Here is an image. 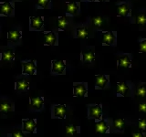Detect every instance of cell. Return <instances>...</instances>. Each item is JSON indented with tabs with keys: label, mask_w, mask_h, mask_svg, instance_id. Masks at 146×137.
<instances>
[{
	"label": "cell",
	"mask_w": 146,
	"mask_h": 137,
	"mask_svg": "<svg viewBox=\"0 0 146 137\" xmlns=\"http://www.w3.org/2000/svg\"><path fill=\"white\" fill-rule=\"evenodd\" d=\"M21 64H22V75L31 76L36 74V71H38L36 61H34V59H27V61H22Z\"/></svg>",
	"instance_id": "1"
},
{
	"label": "cell",
	"mask_w": 146,
	"mask_h": 137,
	"mask_svg": "<svg viewBox=\"0 0 146 137\" xmlns=\"http://www.w3.org/2000/svg\"><path fill=\"white\" fill-rule=\"evenodd\" d=\"M38 120L35 119H22L21 129L25 134H36Z\"/></svg>",
	"instance_id": "2"
},
{
	"label": "cell",
	"mask_w": 146,
	"mask_h": 137,
	"mask_svg": "<svg viewBox=\"0 0 146 137\" xmlns=\"http://www.w3.org/2000/svg\"><path fill=\"white\" fill-rule=\"evenodd\" d=\"M68 113V109L65 104H54L51 108V118L63 120Z\"/></svg>",
	"instance_id": "3"
},
{
	"label": "cell",
	"mask_w": 146,
	"mask_h": 137,
	"mask_svg": "<svg viewBox=\"0 0 146 137\" xmlns=\"http://www.w3.org/2000/svg\"><path fill=\"white\" fill-rule=\"evenodd\" d=\"M66 61L62 59H53L51 61V72L56 75L66 74Z\"/></svg>",
	"instance_id": "4"
},
{
	"label": "cell",
	"mask_w": 146,
	"mask_h": 137,
	"mask_svg": "<svg viewBox=\"0 0 146 137\" xmlns=\"http://www.w3.org/2000/svg\"><path fill=\"white\" fill-rule=\"evenodd\" d=\"M88 118L93 119L96 121L102 120V108L100 104H93L88 107Z\"/></svg>",
	"instance_id": "5"
},
{
	"label": "cell",
	"mask_w": 146,
	"mask_h": 137,
	"mask_svg": "<svg viewBox=\"0 0 146 137\" xmlns=\"http://www.w3.org/2000/svg\"><path fill=\"white\" fill-rule=\"evenodd\" d=\"M88 93V85L84 82H74L73 83V96L82 98L87 96Z\"/></svg>",
	"instance_id": "6"
},
{
	"label": "cell",
	"mask_w": 146,
	"mask_h": 137,
	"mask_svg": "<svg viewBox=\"0 0 146 137\" xmlns=\"http://www.w3.org/2000/svg\"><path fill=\"white\" fill-rule=\"evenodd\" d=\"M15 112V103L9 99H4L0 102V113L2 115L7 116L8 114Z\"/></svg>",
	"instance_id": "7"
},
{
	"label": "cell",
	"mask_w": 146,
	"mask_h": 137,
	"mask_svg": "<svg viewBox=\"0 0 146 137\" xmlns=\"http://www.w3.org/2000/svg\"><path fill=\"white\" fill-rule=\"evenodd\" d=\"M29 105L31 109L34 111H41L45 105V98L43 96H36V97H29Z\"/></svg>",
	"instance_id": "8"
},
{
	"label": "cell",
	"mask_w": 146,
	"mask_h": 137,
	"mask_svg": "<svg viewBox=\"0 0 146 137\" xmlns=\"http://www.w3.org/2000/svg\"><path fill=\"white\" fill-rule=\"evenodd\" d=\"M81 61L83 63H91L95 61V52L92 49H85L80 54Z\"/></svg>",
	"instance_id": "9"
},
{
	"label": "cell",
	"mask_w": 146,
	"mask_h": 137,
	"mask_svg": "<svg viewBox=\"0 0 146 137\" xmlns=\"http://www.w3.org/2000/svg\"><path fill=\"white\" fill-rule=\"evenodd\" d=\"M64 131L67 137H77L80 132V127L76 124H67L64 126Z\"/></svg>",
	"instance_id": "10"
},
{
	"label": "cell",
	"mask_w": 146,
	"mask_h": 137,
	"mask_svg": "<svg viewBox=\"0 0 146 137\" xmlns=\"http://www.w3.org/2000/svg\"><path fill=\"white\" fill-rule=\"evenodd\" d=\"M30 81L27 79H19L15 82V90L18 92H24L30 89Z\"/></svg>",
	"instance_id": "11"
},
{
	"label": "cell",
	"mask_w": 146,
	"mask_h": 137,
	"mask_svg": "<svg viewBox=\"0 0 146 137\" xmlns=\"http://www.w3.org/2000/svg\"><path fill=\"white\" fill-rule=\"evenodd\" d=\"M45 46H55L58 45V35L53 31L45 32L44 34Z\"/></svg>",
	"instance_id": "12"
},
{
	"label": "cell",
	"mask_w": 146,
	"mask_h": 137,
	"mask_svg": "<svg viewBox=\"0 0 146 137\" xmlns=\"http://www.w3.org/2000/svg\"><path fill=\"white\" fill-rule=\"evenodd\" d=\"M115 35H116L115 32H112V31L103 32V34H102L103 45L111 46V45L115 44V42H116V36Z\"/></svg>",
	"instance_id": "13"
},
{
	"label": "cell",
	"mask_w": 146,
	"mask_h": 137,
	"mask_svg": "<svg viewBox=\"0 0 146 137\" xmlns=\"http://www.w3.org/2000/svg\"><path fill=\"white\" fill-rule=\"evenodd\" d=\"M29 25H30L31 29L41 30V29L44 27V17H31Z\"/></svg>",
	"instance_id": "14"
},
{
	"label": "cell",
	"mask_w": 146,
	"mask_h": 137,
	"mask_svg": "<svg viewBox=\"0 0 146 137\" xmlns=\"http://www.w3.org/2000/svg\"><path fill=\"white\" fill-rule=\"evenodd\" d=\"M0 59L3 61H7V62H12L16 59V54L14 49H5L0 54Z\"/></svg>",
	"instance_id": "15"
},
{
	"label": "cell",
	"mask_w": 146,
	"mask_h": 137,
	"mask_svg": "<svg viewBox=\"0 0 146 137\" xmlns=\"http://www.w3.org/2000/svg\"><path fill=\"white\" fill-rule=\"evenodd\" d=\"M95 86L96 89H104L109 83V78L108 76L104 74H100L97 75L95 78Z\"/></svg>",
	"instance_id": "16"
},
{
	"label": "cell",
	"mask_w": 146,
	"mask_h": 137,
	"mask_svg": "<svg viewBox=\"0 0 146 137\" xmlns=\"http://www.w3.org/2000/svg\"><path fill=\"white\" fill-rule=\"evenodd\" d=\"M95 131L97 134H104L109 131V125L107 122L105 120H100L96 122V125H95Z\"/></svg>",
	"instance_id": "17"
},
{
	"label": "cell",
	"mask_w": 146,
	"mask_h": 137,
	"mask_svg": "<svg viewBox=\"0 0 146 137\" xmlns=\"http://www.w3.org/2000/svg\"><path fill=\"white\" fill-rule=\"evenodd\" d=\"M14 12V5L10 2H6L1 4V16L8 17L11 16Z\"/></svg>",
	"instance_id": "18"
},
{
	"label": "cell",
	"mask_w": 146,
	"mask_h": 137,
	"mask_svg": "<svg viewBox=\"0 0 146 137\" xmlns=\"http://www.w3.org/2000/svg\"><path fill=\"white\" fill-rule=\"evenodd\" d=\"M22 38V31L21 30H17V29H14L10 30L7 32V39L9 42H17L19 41V39Z\"/></svg>",
	"instance_id": "19"
},
{
	"label": "cell",
	"mask_w": 146,
	"mask_h": 137,
	"mask_svg": "<svg viewBox=\"0 0 146 137\" xmlns=\"http://www.w3.org/2000/svg\"><path fill=\"white\" fill-rule=\"evenodd\" d=\"M130 13V7L126 3H121L118 6V16L127 17Z\"/></svg>",
	"instance_id": "20"
},
{
	"label": "cell",
	"mask_w": 146,
	"mask_h": 137,
	"mask_svg": "<svg viewBox=\"0 0 146 137\" xmlns=\"http://www.w3.org/2000/svg\"><path fill=\"white\" fill-rule=\"evenodd\" d=\"M66 5H67V13L71 14V15L77 14L80 9L79 3L77 2H68Z\"/></svg>",
	"instance_id": "21"
},
{
	"label": "cell",
	"mask_w": 146,
	"mask_h": 137,
	"mask_svg": "<svg viewBox=\"0 0 146 137\" xmlns=\"http://www.w3.org/2000/svg\"><path fill=\"white\" fill-rule=\"evenodd\" d=\"M89 36V32L88 29H87L86 27H78L77 30H76V37L78 39H87Z\"/></svg>",
	"instance_id": "22"
},
{
	"label": "cell",
	"mask_w": 146,
	"mask_h": 137,
	"mask_svg": "<svg viewBox=\"0 0 146 137\" xmlns=\"http://www.w3.org/2000/svg\"><path fill=\"white\" fill-rule=\"evenodd\" d=\"M25 136H26V134L19 127L13 128L11 132H9L7 135V137H25Z\"/></svg>",
	"instance_id": "23"
},
{
	"label": "cell",
	"mask_w": 146,
	"mask_h": 137,
	"mask_svg": "<svg viewBox=\"0 0 146 137\" xmlns=\"http://www.w3.org/2000/svg\"><path fill=\"white\" fill-rule=\"evenodd\" d=\"M129 91V87L125 82H117V90L116 92L118 94H121L122 96L126 95V93Z\"/></svg>",
	"instance_id": "24"
},
{
	"label": "cell",
	"mask_w": 146,
	"mask_h": 137,
	"mask_svg": "<svg viewBox=\"0 0 146 137\" xmlns=\"http://www.w3.org/2000/svg\"><path fill=\"white\" fill-rule=\"evenodd\" d=\"M119 67L122 68H129L131 66V59L128 55H123L119 59Z\"/></svg>",
	"instance_id": "25"
},
{
	"label": "cell",
	"mask_w": 146,
	"mask_h": 137,
	"mask_svg": "<svg viewBox=\"0 0 146 137\" xmlns=\"http://www.w3.org/2000/svg\"><path fill=\"white\" fill-rule=\"evenodd\" d=\"M125 127V121L121 118H117L113 121V128L116 130H123Z\"/></svg>",
	"instance_id": "26"
},
{
	"label": "cell",
	"mask_w": 146,
	"mask_h": 137,
	"mask_svg": "<svg viewBox=\"0 0 146 137\" xmlns=\"http://www.w3.org/2000/svg\"><path fill=\"white\" fill-rule=\"evenodd\" d=\"M68 24V19L66 17H60L58 18V27L59 30H64Z\"/></svg>",
	"instance_id": "27"
},
{
	"label": "cell",
	"mask_w": 146,
	"mask_h": 137,
	"mask_svg": "<svg viewBox=\"0 0 146 137\" xmlns=\"http://www.w3.org/2000/svg\"><path fill=\"white\" fill-rule=\"evenodd\" d=\"M135 94L139 97H145L146 96V88L143 85H139L135 90Z\"/></svg>",
	"instance_id": "28"
},
{
	"label": "cell",
	"mask_w": 146,
	"mask_h": 137,
	"mask_svg": "<svg viewBox=\"0 0 146 137\" xmlns=\"http://www.w3.org/2000/svg\"><path fill=\"white\" fill-rule=\"evenodd\" d=\"M135 23L138 25H145L146 24V15L145 14H139L135 17Z\"/></svg>",
	"instance_id": "29"
},
{
	"label": "cell",
	"mask_w": 146,
	"mask_h": 137,
	"mask_svg": "<svg viewBox=\"0 0 146 137\" xmlns=\"http://www.w3.org/2000/svg\"><path fill=\"white\" fill-rule=\"evenodd\" d=\"M91 21H92V24L93 26L97 27H100V26H102L103 24V17H100V16H97L95 17H92V19H91Z\"/></svg>",
	"instance_id": "30"
},
{
	"label": "cell",
	"mask_w": 146,
	"mask_h": 137,
	"mask_svg": "<svg viewBox=\"0 0 146 137\" xmlns=\"http://www.w3.org/2000/svg\"><path fill=\"white\" fill-rule=\"evenodd\" d=\"M49 2H50V0H36V4H38V6L42 7V8L48 7Z\"/></svg>",
	"instance_id": "31"
},
{
	"label": "cell",
	"mask_w": 146,
	"mask_h": 137,
	"mask_svg": "<svg viewBox=\"0 0 146 137\" xmlns=\"http://www.w3.org/2000/svg\"><path fill=\"white\" fill-rule=\"evenodd\" d=\"M140 52L146 53V39H143L140 41Z\"/></svg>",
	"instance_id": "32"
},
{
	"label": "cell",
	"mask_w": 146,
	"mask_h": 137,
	"mask_svg": "<svg viewBox=\"0 0 146 137\" xmlns=\"http://www.w3.org/2000/svg\"><path fill=\"white\" fill-rule=\"evenodd\" d=\"M138 126L141 130L146 129V120H144V119H141V120H139L138 121Z\"/></svg>",
	"instance_id": "33"
},
{
	"label": "cell",
	"mask_w": 146,
	"mask_h": 137,
	"mask_svg": "<svg viewBox=\"0 0 146 137\" xmlns=\"http://www.w3.org/2000/svg\"><path fill=\"white\" fill-rule=\"evenodd\" d=\"M139 111L141 112L146 113V103H140L139 104Z\"/></svg>",
	"instance_id": "34"
},
{
	"label": "cell",
	"mask_w": 146,
	"mask_h": 137,
	"mask_svg": "<svg viewBox=\"0 0 146 137\" xmlns=\"http://www.w3.org/2000/svg\"><path fill=\"white\" fill-rule=\"evenodd\" d=\"M132 137H144L141 132H132Z\"/></svg>",
	"instance_id": "35"
},
{
	"label": "cell",
	"mask_w": 146,
	"mask_h": 137,
	"mask_svg": "<svg viewBox=\"0 0 146 137\" xmlns=\"http://www.w3.org/2000/svg\"><path fill=\"white\" fill-rule=\"evenodd\" d=\"M96 1H100V2H105L106 0H96Z\"/></svg>",
	"instance_id": "36"
},
{
	"label": "cell",
	"mask_w": 146,
	"mask_h": 137,
	"mask_svg": "<svg viewBox=\"0 0 146 137\" xmlns=\"http://www.w3.org/2000/svg\"><path fill=\"white\" fill-rule=\"evenodd\" d=\"M1 135H2V132H1V128H0V137H1Z\"/></svg>",
	"instance_id": "37"
},
{
	"label": "cell",
	"mask_w": 146,
	"mask_h": 137,
	"mask_svg": "<svg viewBox=\"0 0 146 137\" xmlns=\"http://www.w3.org/2000/svg\"><path fill=\"white\" fill-rule=\"evenodd\" d=\"M89 1H92V0H89Z\"/></svg>",
	"instance_id": "38"
}]
</instances>
